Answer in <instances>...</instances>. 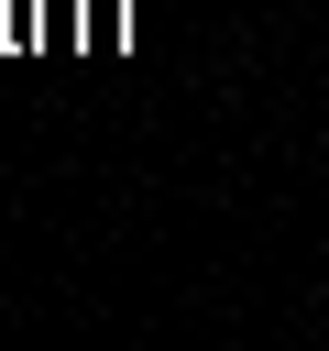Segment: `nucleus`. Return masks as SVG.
Masks as SVG:
<instances>
[]
</instances>
